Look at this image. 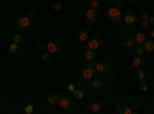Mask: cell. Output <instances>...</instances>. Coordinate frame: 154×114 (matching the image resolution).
Wrapping results in <instances>:
<instances>
[{
    "mask_svg": "<svg viewBox=\"0 0 154 114\" xmlns=\"http://www.w3.org/2000/svg\"><path fill=\"white\" fill-rule=\"evenodd\" d=\"M105 17H106L108 22H111V23H119V22L122 20V17H123V12H122L120 8H117V6H111V8L106 9Z\"/></svg>",
    "mask_w": 154,
    "mask_h": 114,
    "instance_id": "6da1fadb",
    "label": "cell"
},
{
    "mask_svg": "<svg viewBox=\"0 0 154 114\" xmlns=\"http://www.w3.org/2000/svg\"><path fill=\"white\" fill-rule=\"evenodd\" d=\"M80 74H82V77H86V79H89L91 80L94 75L97 74V69H96V65L93 62H88V63H85V65L80 68Z\"/></svg>",
    "mask_w": 154,
    "mask_h": 114,
    "instance_id": "7a4b0ae2",
    "label": "cell"
},
{
    "mask_svg": "<svg viewBox=\"0 0 154 114\" xmlns=\"http://www.w3.org/2000/svg\"><path fill=\"white\" fill-rule=\"evenodd\" d=\"M62 48H63V43H62L60 39H57V37H53L49 42H46V49L49 53H53V54L62 51Z\"/></svg>",
    "mask_w": 154,
    "mask_h": 114,
    "instance_id": "3957f363",
    "label": "cell"
},
{
    "mask_svg": "<svg viewBox=\"0 0 154 114\" xmlns=\"http://www.w3.org/2000/svg\"><path fill=\"white\" fill-rule=\"evenodd\" d=\"M29 23H31V20H29L26 16H20V17H17V20H16V26H17L19 32H26V31L29 29Z\"/></svg>",
    "mask_w": 154,
    "mask_h": 114,
    "instance_id": "277c9868",
    "label": "cell"
},
{
    "mask_svg": "<svg viewBox=\"0 0 154 114\" xmlns=\"http://www.w3.org/2000/svg\"><path fill=\"white\" fill-rule=\"evenodd\" d=\"M102 43H103V40H102V37L97 35V34H93L91 37H88V40H86V45L89 49H97L102 46Z\"/></svg>",
    "mask_w": 154,
    "mask_h": 114,
    "instance_id": "5b68a950",
    "label": "cell"
},
{
    "mask_svg": "<svg viewBox=\"0 0 154 114\" xmlns=\"http://www.w3.org/2000/svg\"><path fill=\"white\" fill-rule=\"evenodd\" d=\"M137 17H139V14L134 11V9H126L125 12H123V17H122V20H125V23L126 25H133V23H136L137 22Z\"/></svg>",
    "mask_w": 154,
    "mask_h": 114,
    "instance_id": "8992f818",
    "label": "cell"
},
{
    "mask_svg": "<svg viewBox=\"0 0 154 114\" xmlns=\"http://www.w3.org/2000/svg\"><path fill=\"white\" fill-rule=\"evenodd\" d=\"M60 108L62 109H65V111H72L75 103H74V99L72 97H62L60 99Z\"/></svg>",
    "mask_w": 154,
    "mask_h": 114,
    "instance_id": "52a82bcc",
    "label": "cell"
},
{
    "mask_svg": "<svg viewBox=\"0 0 154 114\" xmlns=\"http://www.w3.org/2000/svg\"><path fill=\"white\" fill-rule=\"evenodd\" d=\"M105 83H106V79L103 77V74L94 75V77L91 79V86L94 88V90H100V88H103Z\"/></svg>",
    "mask_w": 154,
    "mask_h": 114,
    "instance_id": "ba28073f",
    "label": "cell"
},
{
    "mask_svg": "<svg viewBox=\"0 0 154 114\" xmlns=\"http://www.w3.org/2000/svg\"><path fill=\"white\" fill-rule=\"evenodd\" d=\"M96 69H97L99 74H103V75H105V74L109 71V63H108L105 59H99L97 63H96Z\"/></svg>",
    "mask_w": 154,
    "mask_h": 114,
    "instance_id": "9c48e42d",
    "label": "cell"
},
{
    "mask_svg": "<svg viewBox=\"0 0 154 114\" xmlns=\"http://www.w3.org/2000/svg\"><path fill=\"white\" fill-rule=\"evenodd\" d=\"M74 39H75V42L86 43V40H88V31H86L85 28L75 29V31H74Z\"/></svg>",
    "mask_w": 154,
    "mask_h": 114,
    "instance_id": "30bf717a",
    "label": "cell"
},
{
    "mask_svg": "<svg viewBox=\"0 0 154 114\" xmlns=\"http://www.w3.org/2000/svg\"><path fill=\"white\" fill-rule=\"evenodd\" d=\"M131 39H133V42L136 43V45H142L143 42H145V32H142V31H134L133 34H131Z\"/></svg>",
    "mask_w": 154,
    "mask_h": 114,
    "instance_id": "8fae6325",
    "label": "cell"
},
{
    "mask_svg": "<svg viewBox=\"0 0 154 114\" xmlns=\"http://www.w3.org/2000/svg\"><path fill=\"white\" fill-rule=\"evenodd\" d=\"M97 19H99V12H97L94 8L89 6V8L86 9V20L91 22V23H94V22H97Z\"/></svg>",
    "mask_w": 154,
    "mask_h": 114,
    "instance_id": "7c38bea8",
    "label": "cell"
},
{
    "mask_svg": "<svg viewBox=\"0 0 154 114\" xmlns=\"http://www.w3.org/2000/svg\"><path fill=\"white\" fill-rule=\"evenodd\" d=\"M134 45H136V43L133 42L131 35H123V39H122V42H120V46H122L123 49H133Z\"/></svg>",
    "mask_w": 154,
    "mask_h": 114,
    "instance_id": "4fadbf2b",
    "label": "cell"
},
{
    "mask_svg": "<svg viewBox=\"0 0 154 114\" xmlns=\"http://www.w3.org/2000/svg\"><path fill=\"white\" fill-rule=\"evenodd\" d=\"M63 97V94L60 93V91H57V93H54V94H51L49 97H48V102L51 103V105H59L60 103V99Z\"/></svg>",
    "mask_w": 154,
    "mask_h": 114,
    "instance_id": "5bb4252c",
    "label": "cell"
},
{
    "mask_svg": "<svg viewBox=\"0 0 154 114\" xmlns=\"http://www.w3.org/2000/svg\"><path fill=\"white\" fill-rule=\"evenodd\" d=\"M83 56H85V59H86L88 62H93V60H97V59H99L97 49H89V48H88V51H86Z\"/></svg>",
    "mask_w": 154,
    "mask_h": 114,
    "instance_id": "9a60e30c",
    "label": "cell"
},
{
    "mask_svg": "<svg viewBox=\"0 0 154 114\" xmlns=\"http://www.w3.org/2000/svg\"><path fill=\"white\" fill-rule=\"evenodd\" d=\"M40 59L43 63H53L54 62V54L49 53V51H42L40 53Z\"/></svg>",
    "mask_w": 154,
    "mask_h": 114,
    "instance_id": "2e32d148",
    "label": "cell"
},
{
    "mask_svg": "<svg viewBox=\"0 0 154 114\" xmlns=\"http://www.w3.org/2000/svg\"><path fill=\"white\" fill-rule=\"evenodd\" d=\"M143 45V49H145V53H152L154 51V40L151 39H145V42L142 43Z\"/></svg>",
    "mask_w": 154,
    "mask_h": 114,
    "instance_id": "e0dca14e",
    "label": "cell"
},
{
    "mask_svg": "<svg viewBox=\"0 0 154 114\" xmlns=\"http://www.w3.org/2000/svg\"><path fill=\"white\" fill-rule=\"evenodd\" d=\"M131 63H133L136 68H140V66H143L145 63H146V59H145L143 56H134V60H133Z\"/></svg>",
    "mask_w": 154,
    "mask_h": 114,
    "instance_id": "ac0fdd59",
    "label": "cell"
},
{
    "mask_svg": "<svg viewBox=\"0 0 154 114\" xmlns=\"http://www.w3.org/2000/svg\"><path fill=\"white\" fill-rule=\"evenodd\" d=\"M116 111H117L119 114H133V109H131L130 106H128L126 103H120Z\"/></svg>",
    "mask_w": 154,
    "mask_h": 114,
    "instance_id": "d6986e66",
    "label": "cell"
},
{
    "mask_svg": "<svg viewBox=\"0 0 154 114\" xmlns=\"http://www.w3.org/2000/svg\"><path fill=\"white\" fill-rule=\"evenodd\" d=\"M89 85H91V80L86 79V77H83V79H80L79 82H77V86H79L80 90H83V91H85V90H88Z\"/></svg>",
    "mask_w": 154,
    "mask_h": 114,
    "instance_id": "ffe728a7",
    "label": "cell"
},
{
    "mask_svg": "<svg viewBox=\"0 0 154 114\" xmlns=\"http://www.w3.org/2000/svg\"><path fill=\"white\" fill-rule=\"evenodd\" d=\"M102 108H103V102L102 100H94L91 103V112H99V111H102Z\"/></svg>",
    "mask_w": 154,
    "mask_h": 114,
    "instance_id": "44dd1931",
    "label": "cell"
},
{
    "mask_svg": "<svg viewBox=\"0 0 154 114\" xmlns=\"http://www.w3.org/2000/svg\"><path fill=\"white\" fill-rule=\"evenodd\" d=\"M149 16H151V14H149V9H148V8H142V9L139 11V17L142 19V20H148Z\"/></svg>",
    "mask_w": 154,
    "mask_h": 114,
    "instance_id": "7402d4cb",
    "label": "cell"
},
{
    "mask_svg": "<svg viewBox=\"0 0 154 114\" xmlns=\"http://www.w3.org/2000/svg\"><path fill=\"white\" fill-rule=\"evenodd\" d=\"M133 53H134V56H143V53H145L143 45H134L133 46Z\"/></svg>",
    "mask_w": 154,
    "mask_h": 114,
    "instance_id": "603a6c76",
    "label": "cell"
},
{
    "mask_svg": "<svg viewBox=\"0 0 154 114\" xmlns=\"http://www.w3.org/2000/svg\"><path fill=\"white\" fill-rule=\"evenodd\" d=\"M149 28H151V25H149V22H148V20H142V22H140L139 29L142 31V32H148V31H149Z\"/></svg>",
    "mask_w": 154,
    "mask_h": 114,
    "instance_id": "cb8c5ba5",
    "label": "cell"
},
{
    "mask_svg": "<svg viewBox=\"0 0 154 114\" xmlns=\"http://www.w3.org/2000/svg\"><path fill=\"white\" fill-rule=\"evenodd\" d=\"M25 16H26V17H28L29 20H35L38 14H37V9L31 8V9H28V11H26V14H25Z\"/></svg>",
    "mask_w": 154,
    "mask_h": 114,
    "instance_id": "d4e9b609",
    "label": "cell"
},
{
    "mask_svg": "<svg viewBox=\"0 0 154 114\" xmlns=\"http://www.w3.org/2000/svg\"><path fill=\"white\" fill-rule=\"evenodd\" d=\"M72 96H74L75 99H79V100L85 97V94H83V90H80L79 86H77V88H74V90H72Z\"/></svg>",
    "mask_w": 154,
    "mask_h": 114,
    "instance_id": "484cf974",
    "label": "cell"
},
{
    "mask_svg": "<svg viewBox=\"0 0 154 114\" xmlns=\"http://www.w3.org/2000/svg\"><path fill=\"white\" fill-rule=\"evenodd\" d=\"M51 9H53L54 12H59L62 9V3H60V0H54L53 5H51Z\"/></svg>",
    "mask_w": 154,
    "mask_h": 114,
    "instance_id": "4316f807",
    "label": "cell"
},
{
    "mask_svg": "<svg viewBox=\"0 0 154 114\" xmlns=\"http://www.w3.org/2000/svg\"><path fill=\"white\" fill-rule=\"evenodd\" d=\"M139 88H140V91H146L148 90V83L145 79H139Z\"/></svg>",
    "mask_w": 154,
    "mask_h": 114,
    "instance_id": "83f0119b",
    "label": "cell"
},
{
    "mask_svg": "<svg viewBox=\"0 0 154 114\" xmlns=\"http://www.w3.org/2000/svg\"><path fill=\"white\" fill-rule=\"evenodd\" d=\"M105 79H106V82H114L116 80V72L114 71H108L105 74Z\"/></svg>",
    "mask_w": 154,
    "mask_h": 114,
    "instance_id": "f1b7e54d",
    "label": "cell"
},
{
    "mask_svg": "<svg viewBox=\"0 0 154 114\" xmlns=\"http://www.w3.org/2000/svg\"><path fill=\"white\" fill-rule=\"evenodd\" d=\"M35 49H37V51H43V49H46V42L38 40V42L35 43Z\"/></svg>",
    "mask_w": 154,
    "mask_h": 114,
    "instance_id": "f546056e",
    "label": "cell"
},
{
    "mask_svg": "<svg viewBox=\"0 0 154 114\" xmlns=\"http://www.w3.org/2000/svg\"><path fill=\"white\" fill-rule=\"evenodd\" d=\"M131 109H133V114H139L140 111H142V102H136Z\"/></svg>",
    "mask_w": 154,
    "mask_h": 114,
    "instance_id": "4dcf8cb0",
    "label": "cell"
},
{
    "mask_svg": "<svg viewBox=\"0 0 154 114\" xmlns=\"http://www.w3.org/2000/svg\"><path fill=\"white\" fill-rule=\"evenodd\" d=\"M120 32H122L123 35H130V34H131V28H130V25H125V26H122V28H120Z\"/></svg>",
    "mask_w": 154,
    "mask_h": 114,
    "instance_id": "1f68e13d",
    "label": "cell"
},
{
    "mask_svg": "<svg viewBox=\"0 0 154 114\" xmlns=\"http://www.w3.org/2000/svg\"><path fill=\"white\" fill-rule=\"evenodd\" d=\"M17 49H19V43L12 42V43L9 45V53H11V54H16V53H17Z\"/></svg>",
    "mask_w": 154,
    "mask_h": 114,
    "instance_id": "d6a6232c",
    "label": "cell"
},
{
    "mask_svg": "<svg viewBox=\"0 0 154 114\" xmlns=\"http://www.w3.org/2000/svg\"><path fill=\"white\" fill-rule=\"evenodd\" d=\"M89 6L97 9L99 6H102V0H91V2H89Z\"/></svg>",
    "mask_w": 154,
    "mask_h": 114,
    "instance_id": "836d02e7",
    "label": "cell"
},
{
    "mask_svg": "<svg viewBox=\"0 0 154 114\" xmlns=\"http://www.w3.org/2000/svg\"><path fill=\"white\" fill-rule=\"evenodd\" d=\"M112 3H114V6H117V8H123L126 5V0H112Z\"/></svg>",
    "mask_w": 154,
    "mask_h": 114,
    "instance_id": "e575fe53",
    "label": "cell"
},
{
    "mask_svg": "<svg viewBox=\"0 0 154 114\" xmlns=\"http://www.w3.org/2000/svg\"><path fill=\"white\" fill-rule=\"evenodd\" d=\"M25 112H26V114H32L34 112V106L31 105V103H28L26 106H25V109H23Z\"/></svg>",
    "mask_w": 154,
    "mask_h": 114,
    "instance_id": "d590c367",
    "label": "cell"
},
{
    "mask_svg": "<svg viewBox=\"0 0 154 114\" xmlns=\"http://www.w3.org/2000/svg\"><path fill=\"white\" fill-rule=\"evenodd\" d=\"M85 29H86L88 32H91V31H94V23H91V22H88V23L85 25Z\"/></svg>",
    "mask_w": 154,
    "mask_h": 114,
    "instance_id": "8d00e7d4",
    "label": "cell"
},
{
    "mask_svg": "<svg viewBox=\"0 0 154 114\" xmlns=\"http://www.w3.org/2000/svg\"><path fill=\"white\" fill-rule=\"evenodd\" d=\"M137 77H139V79H145V71H143L142 68L137 69Z\"/></svg>",
    "mask_w": 154,
    "mask_h": 114,
    "instance_id": "74e56055",
    "label": "cell"
},
{
    "mask_svg": "<svg viewBox=\"0 0 154 114\" xmlns=\"http://www.w3.org/2000/svg\"><path fill=\"white\" fill-rule=\"evenodd\" d=\"M14 42H16V43H20V42H22V32L14 34Z\"/></svg>",
    "mask_w": 154,
    "mask_h": 114,
    "instance_id": "f35d334b",
    "label": "cell"
},
{
    "mask_svg": "<svg viewBox=\"0 0 154 114\" xmlns=\"http://www.w3.org/2000/svg\"><path fill=\"white\" fill-rule=\"evenodd\" d=\"M80 111H82V112H91V105H88V103H86V105H83Z\"/></svg>",
    "mask_w": 154,
    "mask_h": 114,
    "instance_id": "ab89813d",
    "label": "cell"
},
{
    "mask_svg": "<svg viewBox=\"0 0 154 114\" xmlns=\"http://www.w3.org/2000/svg\"><path fill=\"white\" fill-rule=\"evenodd\" d=\"M86 51H88V45H86V43H83V45L80 46V53H83V54H85Z\"/></svg>",
    "mask_w": 154,
    "mask_h": 114,
    "instance_id": "60d3db41",
    "label": "cell"
},
{
    "mask_svg": "<svg viewBox=\"0 0 154 114\" xmlns=\"http://www.w3.org/2000/svg\"><path fill=\"white\" fill-rule=\"evenodd\" d=\"M148 32H149V37H151V39H152V40H154V26H151V28H149V31H148Z\"/></svg>",
    "mask_w": 154,
    "mask_h": 114,
    "instance_id": "b9f144b4",
    "label": "cell"
},
{
    "mask_svg": "<svg viewBox=\"0 0 154 114\" xmlns=\"http://www.w3.org/2000/svg\"><path fill=\"white\" fill-rule=\"evenodd\" d=\"M148 22H149V25H151V26H154V16H149Z\"/></svg>",
    "mask_w": 154,
    "mask_h": 114,
    "instance_id": "7bdbcfd3",
    "label": "cell"
},
{
    "mask_svg": "<svg viewBox=\"0 0 154 114\" xmlns=\"http://www.w3.org/2000/svg\"><path fill=\"white\" fill-rule=\"evenodd\" d=\"M74 88H75V85H74V83H69V85H68V90H69V91H72Z\"/></svg>",
    "mask_w": 154,
    "mask_h": 114,
    "instance_id": "ee69618b",
    "label": "cell"
},
{
    "mask_svg": "<svg viewBox=\"0 0 154 114\" xmlns=\"http://www.w3.org/2000/svg\"><path fill=\"white\" fill-rule=\"evenodd\" d=\"M134 68H136V66H134V65H133V63H130V65H128V69H130V71H133V69H134Z\"/></svg>",
    "mask_w": 154,
    "mask_h": 114,
    "instance_id": "f6af8a7d",
    "label": "cell"
},
{
    "mask_svg": "<svg viewBox=\"0 0 154 114\" xmlns=\"http://www.w3.org/2000/svg\"><path fill=\"white\" fill-rule=\"evenodd\" d=\"M128 2H137V0H128Z\"/></svg>",
    "mask_w": 154,
    "mask_h": 114,
    "instance_id": "bcb514c9",
    "label": "cell"
},
{
    "mask_svg": "<svg viewBox=\"0 0 154 114\" xmlns=\"http://www.w3.org/2000/svg\"><path fill=\"white\" fill-rule=\"evenodd\" d=\"M53 2H54V0H53Z\"/></svg>",
    "mask_w": 154,
    "mask_h": 114,
    "instance_id": "7dc6e473",
    "label": "cell"
}]
</instances>
